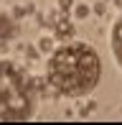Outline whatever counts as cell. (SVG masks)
<instances>
[{
    "instance_id": "obj_4",
    "label": "cell",
    "mask_w": 122,
    "mask_h": 125,
    "mask_svg": "<svg viewBox=\"0 0 122 125\" xmlns=\"http://www.w3.org/2000/svg\"><path fill=\"white\" fill-rule=\"evenodd\" d=\"M15 33H18L15 21L10 18V15L0 13V41H10V38H15Z\"/></svg>"
},
{
    "instance_id": "obj_5",
    "label": "cell",
    "mask_w": 122,
    "mask_h": 125,
    "mask_svg": "<svg viewBox=\"0 0 122 125\" xmlns=\"http://www.w3.org/2000/svg\"><path fill=\"white\" fill-rule=\"evenodd\" d=\"M71 33H74V26H71V21L66 18V13H64V15H59V21H56V36L69 38Z\"/></svg>"
},
{
    "instance_id": "obj_6",
    "label": "cell",
    "mask_w": 122,
    "mask_h": 125,
    "mask_svg": "<svg viewBox=\"0 0 122 125\" xmlns=\"http://www.w3.org/2000/svg\"><path fill=\"white\" fill-rule=\"evenodd\" d=\"M74 15H76V18H87V15H89V5H76Z\"/></svg>"
},
{
    "instance_id": "obj_2",
    "label": "cell",
    "mask_w": 122,
    "mask_h": 125,
    "mask_svg": "<svg viewBox=\"0 0 122 125\" xmlns=\"http://www.w3.org/2000/svg\"><path fill=\"white\" fill-rule=\"evenodd\" d=\"M36 112V84L23 66L0 59V123H23Z\"/></svg>"
},
{
    "instance_id": "obj_7",
    "label": "cell",
    "mask_w": 122,
    "mask_h": 125,
    "mask_svg": "<svg viewBox=\"0 0 122 125\" xmlns=\"http://www.w3.org/2000/svg\"><path fill=\"white\" fill-rule=\"evenodd\" d=\"M71 5H74V0H59V8L64 10V13H66V10H71Z\"/></svg>"
},
{
    "instance_id": "obj_8",
    "label": "cell",
    "mask_w": 122,
    "mask_h": 125,
    "mask_svg": "<svg viewBox=\"0 0 122 125\" xmlns=\"http://www.w3.org/2000/svg\"><path fill=\"white\" fill-rule=\"evenodd\" d=\"M51 49V38H41V51H48Z\"/></svg>"
},
{
    "instance_id": "obj_1",
    "label": "cell",
    "mask_w": 122,
    "mask_h": 125,
    "mask_svg": "<svg viewBox=\"0 0 122 125\" xmlns=\"http://www.w3.org/2000/svg\"><path fill=\"white\" fill-rule=\"evenodd\" d=\"M46 77H48V84L59 94L84 97L99 84L102 61L89 43L71 41L51 51L46 64Z\"/></svg>"
},
{
    "instance_id": "obj_3",
    "label": "cell",
    "mask_w": 122,
    "mask_h": 125,
    "mask_svg": "<svg viewBox=\"0 0 122 125\" xmlns=\"http://www.w3.org/2000/svg\"><path fill=\"white\" fill-rule=\"evenodd\" d=\"M112 54H114V61L122 69V15L114 21L112 26Z\"/></svg>"
}]
</instances>
